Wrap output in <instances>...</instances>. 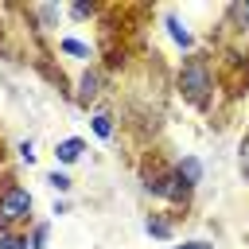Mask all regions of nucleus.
Here are the masks:
<instances>
[{
	"mask_svg": "<svg viewBox=\"0 0 249 249\" xmlns=\"http://www.w3.org/2000/svg\"><path fill=\"white\" fill-rule=\"evenodd\" d=\"M179 93H183L187 105L206 109V101H210V66H206V58H187L183 62V70H179Z\"/></svg>",
	"mask_w": 249,
	"mask_h": 249,
	"instance_id": "1",
	"label": "nucleus"
},
{
	"mask_svg": "<svg viewBox=\"0 0 249 249\" xmlns=\"http://www.w3.org/2000/svg\"><path fill=\"white\" fill-rule=\"evenodd\" d=\"M31 206H35V198H31V191H27V187H19V183L4 187V191H0V233H4V230H12L16 222L31 218Z\"/></svg>",
	"mask_w": 249,
	"mask_h": 249,
	"instance_id": "2",
	"label": "nucleus"
},
{
	"mask_svg": "<svg viewBox=\"0 0 249 249\" xmlns=\"http://www.w3.org/2000/svg\"><path fill=\"white\" fill-rule=\"evenodd\" d=\"M148 195L167 198V202H187V198H191V187H187V179H183L175 167H167V171H160V175H148Z\"/></svg>",
	"mask_w": 249,
	"mask_h": 249,
	"instance_id": "3",
	"label": "nucleus"
},
{
	"mask_svg": "<svg viewBox=\"0 0 249 249\" xmlns=\"http://www.w3.org/2000/svg\"><path fill=\"white\" fill-rule=\"evenodd\" d=\"M82 156H86V140H82V136H66V140H58V148H54L58 167H70V163H78Z\"/></svg>",
	"mask_w": 249,
	"mask_h": 249,
	"instance_id": "4",
	"label": "nucleus"
},
{
	"mask_svg": "<svg viewBox=\"0 0 249 249\" xmlns=\"http://www.w3.org/2000/svg\"><path fill=\"white\" fill-rule=\"evenodd\" d=\"M163 27H167V35L175 39V47H183V51H191V47H195V35L187 31V23H183L175 12H163Z\"/></svg>",
	"mask_w": 249,
	"mask_h": 249,
	"instance_id": "5",
	"label": "nucleus"
},
{
	"mask_svg": "<svg viewBox=\"0 0 249 249\" xmlns=\"http://www.w3.org/2000/svg\"><path fill=\"white\" fill-rule=\"evenodd\" d=\"M97 89H101V74H97V70H86V74H82V82H78V101H82V105H89Z\"/></svg>",
	"mask_w": 249,
	"mask_h": 249,
	"instance_id": "6",
	"label": "nucleus"
},
{
	"mask_svg": "<svg viewBox=\"0 0 249 249\" xmlns=\"http://www.w3.org/2000/svg\"><path fill=\"white\" fill-rule=\"evenodd\" d=\"M175 171L187 179V187H191V191H195V187H198V179H202V163H198V156H187V160H179V163H175Z\"/></svg>",
	"mask_w": 249,
	"mask_h": 249,
	"instance_id": "7",
	"label": "nucleus"
},
{
	"mask_svg": "<svg viewBox=\"0 0 249 249\" xmlns=\"http://www.w3.org/2000/svg\"><path fill=\"white\" fill-rule=\"evenodd\" d=\"M89 128H93L97 140H109V136H113V117H109V113H93V117H89Z\"/></svg>",
	"mask_w": 249,
	"mask_h": 249,
	"instance_id": "8",
	"label": "nucleus"
},
{
	"mask_svg": "<svg viewBox=\"0 0 249 249\" xmlns=\"http://www.w3.org/2000/svg\"><path fill=\"white\" fill-rule=\"evenodd\" d=\"M0 249H31V241H27L23 233H12V230H4V233H0Z\"/></svg>",
	"mask_w": 249,
	"mask_h": 249,
	"instance_id": "9",
	"label": "nucleus"
},
{
	"mask_svg": "<svg viewBox=\"0 0 249 249\" xmlns=\"http://www.w3.org/2000/svg\"><path fill=\"white\" fill-rule=\"evenodd\" d=\"M144 233H148V237H160V241H167V237H171V226H167V222H156V218H148V222H144Z\"/></svg>",
	"mask_w": 249,
	"mask_h": 249,
	"instance_id": "10",
	"label": "nucleus"
},
{
	"mask_svg": "<svg viewBox=\"0 0 249 249\" xmlns=\"http://www.w3.org/2000/svg\"><path fill=\"white\" fill-rule=\"evenodd\" d=\"M62 51H66V54H74V58H89V47H86V43H78V39H62Z\"/></svg>",
	"mask_w": 249,
	"mask_h": 249,
	"instance_id": "11",
	"label": "nucleus"
},
{
	"mask_svg": "<svg viewBox=\"0 0 249 249\" xmlns=\"http://www.w3.org/2000/svg\"><path fill=\"white\" fill-rule=\"evenodd\" d=\"M47 183H51L54 191H70V175H66V171H51V175H47Z\"/></svg>",
	"mask_w": 249,
	"mask_h": 249,
	"instance_id": "12",
	"label": "nucleus"
},
{
	"mask_svg": "<svg viewBox=\"0 0 249 249\" xmlns=\"http://www.w3.org/2000/svg\"><path fill=\"white\" fill-rule=\"evenodd\" d=\"M47 233H51V226L39 222V226H35V237H31V249H43V245H47Z\"/></svg>",
	"mask_w": 249,
	"mask_h": 249,
	"instance_id": "13",
	"label": "nucleus"
},
{
	"mask_svg": "<svg viewBox=\"0 0 249 249\" xmlns=\"http://www.w3.org/2000/svg\"><path fill=\"white\" fill-rule=\"evenodd\" d=\"M19 160L23 163H35V140H23L19 144Z\"/></svg>",
	"mask_w": 249,
	"mask_h": 249,
	"instance_id": "14",
	"label": "nucleus"
},
{
	"mask_svg": "<svg viewBox=\"0 0 249 249\" xmlns=\"http://www.w3.org/2000/svg\"><path fill=\"white\" fill-rule=\"evenodd\" d=\"M175 249H214L206 237H195V241H183V245H175Z\"/></svg>",
	"mask_w": 249,
	"mask_h": 249,
	"instance_id": "15",
	"label": "nucleus"
},
{
	"mask_svg": "<svg viewBox=\"0 0 249 249\" xmlns=\"http://www.w3.org/2000/svg\"><path fill=\"white\" fill-rule=\"evenodd\" d=\"M233 16H237V19H241V23L249 27V0H241V4H233Z\"/></svg>",
	"mask_w": 249,
	"mask_h": 249,
	"instance_id": "16",
	"label": "nucleus"
},
{
	"mask_svg": "<svg viewBox=\"0 0 249 249\" xmlns=\"http://www.w3.org/2000/svg\"><path fill=\"white\" fill-rule=\"evenodd\" d=\"M241 171L249 175V140H241Z\"/></svg>",
	"mask_w": 249,
	"mask_h": 249,
	"instance_id": "17",
	"label": "nucleus"
},
{
	"mask_svg": "<svg viewBox=\"0 0 249 249\" xmlns=\"http://www.w3.org/2000/svg\"><path fill=\"white\" fill-rule=\"evenodd\" d=\"M74 16H78V19H86V16H93V8H89V4H74Z\"/></svg>",
	"mask_w": 249,
	"mask_h": 249,
	"instance_id": "18",
	"label": "nucleus"
}]
</instances>
